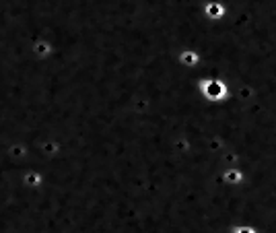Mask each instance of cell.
<instances>
[{
    "label": "cell",
    "mask_w": 276,
    "mask_h": 233,
    "mask_svg": "<svg viewBox=\"0 0 276 233\" xmlns=\"http://www.w3.org/2000/svg\"><path fill=\"white\" fill-rule=\"evenodd\" d=\"M235 233H255L253 229H249V227H243V229H237Z\"/></svg>",
    "instance_id": "cell-1"
}]
</instances>
